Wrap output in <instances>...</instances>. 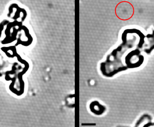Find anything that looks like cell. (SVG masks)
<instances>
[{"label":"cell","mask_w":154,"mask_h":127,"mask_svg":"<svg viewBox=\"0 0 154 127\" xmlns=\"http://www.w3.org/2000/svg\"><path fill=\"white\" fill-rule=\"evenodd\" d=\"M94 104L96 105L97 108H96V106L93 104H91V110H92V112L97 115H100L102 113H103L104 110L103 106L98 104V102H94Z\"/></svg>","instance_id":"1"}]
</instances>
